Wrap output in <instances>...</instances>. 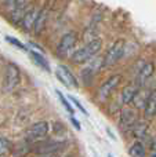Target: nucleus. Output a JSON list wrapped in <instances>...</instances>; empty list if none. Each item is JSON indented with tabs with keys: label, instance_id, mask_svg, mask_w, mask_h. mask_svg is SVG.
Returning a JSON list of instances; mask_svg holds the SVG:
<instances>
[{
	"label": "nucleus",
	"instance_id": "4be33fe9",
	"mask_svg": "<svg viewBox=\"0 0 156 157\" xmlns=\"http://www.w3.org/2000/svg\"><path fill=\"white\" fill-rule=\"evenodd\" d=\"M55 94L58 95V99L61 101V103H62V105H64V108L66 109V112H68L69 114H73V113H75L73 108H72V106H71V103L68 102V99H66V98L64 97V94H62V92H61L60 90H55Z\"/></svg>",
	"mask_w": 156,
	"mask_h": 157
},
{
	"label": "nucleus",
	"instance_id": "39448f33",
	"mask_svg": "<svg viewBox=\"0 0 156 157\" xmlns=\"http://www.w3.org/2000/svg\"><path fill=\"white\" fill-rule=\"evenodd\" d=\"M124 52V40H116L112 46L109 47V50L107 51L104 58V66H112L118 62L122 58Z\"/></svg>",
	"mask_w": 156,
	"mask_h": 157
},
{
	"label": "nucleus",
	"instance_id": "4468645a",
	"mask_svg": "<svg viewBox=\"0 0 156 157\" xmlns=\"http://www.w3.org/2000/svg\"><path fill=\"white\" fill-rule=\"evenodd\" d=\"M30 152H32V145H30V142H28L26 139H25V141H21L14 145L11 153H13L14 157H25Z\"/></svg>",
	"mask_w": 156,
	"mask_h": 157
},
{
	"label": "nucleus",
	"instance_id": "a211bd4d",
	"mask_svg": "<svg viewBox=\"0 0 156 157\" xmlns=\"http://www.w3.org/2000/svg\"><path fill=\"white\" fill-rule=\"evenodd\" d=\"M131 130H133V134H134L135 138L142 139V138H145L146 132H148V124H146L145 121H137Z\"/></svg>",
	"mask_w": 156,
	"mask_h": 157
},
{
	"label": "nucleus",
	"instance_id": "7ed1b4c3",
	"mask_svg": "<svg viewBox=\"0 0 156 157\" xmlns=\"http://www.w3.org/2000/svg\"><path fill=\"white\" fill-rule=\"evenodd\" d=\"M50 131V124L47 121H37L32 124L26 130V141L28 142H39L46 138Z\"/></svg>",
	"mask_w": 156,
	"mask_h": 157
},
{
	"label": "nucleus",
	"instance_id": "0eeeda50",
	"mask_svg": "<svg viewBox=\"0 0 156 157\" xmlns=\"http://www.w3.org/2000/svg\"><path fill=\"white\" fill-rule=\"evenodd\" d=\"M55 76L57 78L64 84L65 87H73V88H77L79 84H77L76 77L73 76V73L71 72V69L65 65H58L57 66V71H55Z\"/></svg>",
	"mask_w": 156,
	"mask_h": 157
},
{
	"label": "nucleus",
	"instance_id": "393cba45",
	"mask_svg": "<svg viewBox=\"0 0 156 157\" xmlns=\"http://www.w3.org/2000/svg\"><path fill=\"white\" fill-rule=\"evenodd\" d=\"M54 132L55 134H64L65 132V127H64V124H61V123H55L54 124Z\"/></svg>",
	"mask_w": 156,
	"mask_h": 157
},
{
	"label": "nucleus",
	"instance_id": "aec40b11",
	"mask_svg": "<svg viewBox=\"0 0 156 157\" xmlns=\"http://www.w3.org/2000/svg\"><path fill=\"white\" fill-rule=\"evenodd\" d=\"M13 152V144L4 136H0V157L7 156Z\"/></svg>",
	"mask_w": 156,
	"mask_h": 157
},
{
	"label": "nucleus",
	"instance_id": "ddd939ff",
	"mask_svg": "<svg viewBox=\"0 0 156 157\" xmlns=\"http://www.w3.org/2000/svg\"><path fill=\"white\" fill-rule=\"evenodd\" d=\"M26 11H28V8H26V6H25V3H18L10 13L11 22H13V24H21L25 14H26Z\"/></svg>",
	"mask_w": 156,
	"mask_h": 157
},
{
	"label": "nucleus",
	"instance_id": "9b49d317",
	"mask_svg": "<svg viewBox=\"0 0 156 157\" xmlns=\"http://www.w3.org/2000/svg\"><path fill=\"white\" fill-rule=\"evenodd\" d=\"M37 14H39V11L36 10L35 7L28 8L26 14H25L24 19H22V22H21L22 29H24L25 32L33 29V25H35V21H36V18H37Z\"/></svg>",
	"mask_w": 156,
	"mask_h": 157
},
{
	"label": "nucleus",
	"instance_id": "6e6552de",
	"mask_svg": "<svg viewBox=\"0 0 156 157\" xmlns=\"http://www.w3.org/2000/svg\"><path fill=\"white\" fill-rule=\"evenodd\" d=\"M122 76L120 75H115V76H111L108 80H105L104 83L101 84V87L98 88V98L99 99H107L112 91L118 87V84L120 83Z\"/></svg>",
	"mask_w": 156,
	"mask_h": 157
},
{
	"label": "nucleus",
	"instance_id": "6ab92c4d",
	"mask_svg": "<svg viewBox=\"0 0 156 157\" xmlns=\"http://www.w3.org/2000/svg\"><path fill=\"white\" fill-rule=\"evenodd\" d=\"M129 155L131 157H145L146 152H145V147H144V145L141 144V142H135V144H133L131 146H130Z\"/></svg>",
	"mask_w": 156,
	"mask_h": 157
},
{
	"label": "nucleus",
	"instance_id": "f3484780",
	"mask_svg": "<svg viewBox=\"0 0 156 157\" xmlns=\"http://www.w3.org/2000/svg\"><path fill=\"white\" fill-rule=\"evenodd\" d=\"M46 22H47V10L46 8H43V10L39 11L37 18H36L35 25H33L35 33H40L41 30L44 29V26H46Z\"/></svg>",
	"mask_w": 156,
	"mask_h": 157
},
{
	"label": "nucleus",
	"instance_id": "20e7f679",
	"mask_svg": "<svg viewBox=\"0 0 156 157\" xmlns=\"http://www.w3.org/2000/svg\"><path fill=\"white\" fill-rule=\"evenodd\" d=\"M65 147V142L62 141H44L37 142V145L32 147L33 152L40 155H57V152L62 150Z\"/></svg>",
	"mask_w": 156,
	"mask_h": 157
},
{
	"label": "nucleus",
	"instance_id": "423d86ee",
	"mask_svg": "<svg viewBox=\"0 0 156 157\" xmlns=\"http://www.w3.org/2000/svg\"><path fill=\"white\" fill-rule=\"evenodd\" d=\"M77 43V35L75 32H68L61 37L60 43L57 46V54L60 57H65L73 50V47Z\"/></svg>",
	"mask_w": 156,
	"mask_h": 157
},
{
	"label": "nucleus",
	"instance_id": "9d476101",
	"mask_svg": "<svg viewBox=\"0 0 156 157\" xmlns=\"http://www.w3.org/2000/svg\"><path fill=\"white\" fill-rule=\"evenodd\" d=\"M154 72H155V65L152 62H146L145 65L138 71L137 77H135V86H137L138 88H141V87L151 78V76L154 75Z\"/></svg>",
	"mask_w": 156,
	"mask_h": 157
},
{
	"label": "nucleus",
	"instance_id": "dca6fc26",
	"mask_svg": "<svg viewBox=\"0 0 156 157\" xmlns=\"http://www.w3.org/2000/svg\"><path fill=\"white\" fill-rule=\"evenodd\" d=\"M28 54H29V57L32 58L33 61H35L36 65H39L43 71L46 72H50V65H49V61L44 58L43 54H40V52L37 51H33V50H28Z\"/></svg>",
	"mask_w": 156,
	"mask_h": 157
},
{
	"label": "nucleus",
	"instance_id": "c756f323",
	"mask_svg": "<svg viewBox=\"0 0 156 157\" xmlns=\"http://www.w3.org/2000/svg\"><path fill=\"white\" fill-rule=\"evenodd\" d=\"M151 157H156V153H152V156Z\"/></svg>",
	"mask_w": 156,
	"mask_h": 157
},
{
	"label": "nucleus",
	"instance_id": "1a4fd4ad",
	"mask_svg": "<svg viewBox=\"0 0 156 157\" xmlns=\"http://www.w3.org/2000/svg\"><path fill=\"white\" fill-rule=\"evenodd\" d=\"M120 127L123 130H131L137 123V112L131 108H124L120 112Z\"/></svg>",
	"mask_w": 156,
	"mask_h": 157
},
{
	"label": "nucleus",
	"instance_id": "c85d7f7f",
	"mask_svg": "<svg viewBox=\"0 0 156 157\" xmlns=\"http://www.w3.org/2000/svg\"><path fill=\"white\" fill-rule=\"evenodd\" d=\"M37 157H60V156H58V155H40Z\"/></svg>",
	"mask_w": 156,
	"mask_h": 157
},
{
	"label": "nucleus",
	"instance_id": "f8f14e48",
	"mask_svg": "<svg viewBox=\"0 0 156 157\" xmlns=\"http://www.w3.org/2000/svg\"><path fill=\"white\" fill-rule=\"evenodd\" d=\"M144 114H145V119H148V120L155 117V114H156V90H152V91L149 92L148 101H146L145 108H144Z\"/></svg>",
	"mask_w": 156,
	"mask_h": 157
},
{
	"label": "nucleus",
	"instance_id": "cd10ccee",
	"mask_svg": "<svg viewBox=\"0 0 156 157\" xmlns=\"http://www.w3.org/2000/svg\"><path fill=\"white\" fill-rule=\"evenodd\" d=\"M151 150L154 153H156V136H154V139H152V142H151Z\"/></svg>",
	"mask_w": 156,
	"mask_h": 157
},
{
	"label": "nucleus",
	"instance_id": "f03ea898",
	"mask_svg": "<svg viewBox=\"0 0 156 157\" xmlns=\"http://www.w3.org/2000/svg\"><path fill=\"white\" fill-rule=\"evenodd\" d=\"M21 81V72L19 68L13 62H8L4 69V78H3V90L7 92L15 90Z\"/></svg>",
	"mask_w": 156,
	"mask_h": 157
},
{
	"label": "nucleus",
	"instance_id": "412c9836",
	"mask_svg": "<svg viewBox=\"0 0 156 157\" xmlns=\"http://www.w3.org/2000/svg\"><path fill=\"white\" fill-rule=\"evenodd\" d=\"M149 92H151V91H149ZM149 92H144V91H141V88H140V91L137 92L134 101H133V102H134V105L137 106V108H145V103H146V101H148Z\"/></svg>",
	"mask_w": 156,
	"mask_h": 157
},
{
	"label": "nucleus",
	"instance_id": "f257e3e1",
	"mask_svg": "<svg viewBox=\"0 0 156 157\" xmlns=\"http://www.w3.org/2000/svg\"><path fill=\"white\" fill-rule=\"evenodd\" d=\"M101 47H102V40L99 37H96L91 41H87V44H86L84 47L76 50V51L72 54V57H71L72 62L79 63V65L80 63L88 62V61L93 59V58L98 54V51L101 50Z\"/></svg>",
	"mask_w": 156,
	"mask_h": 157
},
{
	"label": "nucleus",
	"instance_id": "a878e982",
	"mask_svg": "<svg viewBox=\"0 0 156 157\" xmlns=\"http://www.w3.org/2000/svg\"><path fill=\"white\" fill-rule=\"evenodd\" d=\"M6 4H7L8 8H11V10H13V8L18 4V0H6Z\"/></svg>",
	"mask_w": 156,
	"mask_h": 157
},
{
	"label": "nucleus",
	"instance_id": "2eb2a0df",
	"mask_svg": "<svg viewBox=\"0 0 156 157\" xmlns=\"http://www.w3.org/2000/svg\"><path fill=\"white\" fill-rule=\"evenodd\" d=\"M140 91V88H138L137 86H133V84H130V86H126L123 88V91H122V102L124 103V105H129V103H131L133 101H134L135 95H137V92Z\"/></svg>",
	"mask_w": 156,
	"mask_h": 157
},
{
	"label": "nucleus",
	"instance_id": "5701e85b",
	"mask_svg": "<svg viewBox=\"0 0 156 157\" xmlns=\"http://www.w3.org/2000/svg\"><path fill=\"white\" fill-rule=\"evenodd\" d=\"M6 40L8 41L10 44H13V46H15L17 48H19V50H25V51H28V46H25V44H22L21 41L18 40V39H15V37H11V36H6Z\"/></svg>",
	"mask_w": 156,
	"mask_h": 157
},
{
	"label": "nucleus",
	"instance_id": "bb28decb",
	"mask_svg": "<svg viewBox=\"0 0 156 157\" xmlns=\"http://www.w3.org/2000/svg\"><path fill=\"white\" fill-rule=\"evenodd\" d=\"M71 121H72V124L76 127V130H80V124H79V121H77L75 117H71Z\"/></svg>",
	"mask_w": 156,
	"mask_h": 157
},
{
	"label": "nucleus",
	"instance_id": "b1692460",
	"mask_svg": "<svg viewBox=\"0 0 156 157\" xmlns=\"http://www.w3.org/2000/svg\"><path fill=\"white\" fill-rule=\"evenodd\" d=\"M68 99H69V101H71V102H72V103H73V105H75V106H76V108H77V109H79V110H80V112H82V113H83V114H86V116H87V114H88V112H87V110H86V109H84V106H83V105H82V103H80V102H79V101H77V99H76V98H75V97H73V95H69V97H68Z\"/></svg>",
	"mask_w": 156,
	"mask_h": 157
}]
</instances>
